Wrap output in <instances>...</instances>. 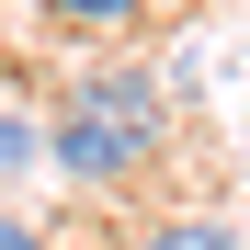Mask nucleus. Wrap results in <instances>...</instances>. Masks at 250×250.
Listing matches in <instances>:
<instances>
[{
  "label": "nucleus",
  "instance_id": "39448f33",
  "mask_svg": "<svg viewBox=\"0 0 250 250\" xmlns=\"http://www.w3.org/2000/svg\"><path fill=\"white\" fill-rule=\"evenodd\" d=\"M0 250H57V239L34 228V216H0Z\"/></svg>",
  "mask_w": 250,
  "mask_h": 250
},
{
  "label": "nucleus",
  "instance_id": "f257e3e1",
  "mask_svg": "<svg viewBox=\"0 0 250 250\" xmlns=\"http://www.w3.org/2000/svg\"><path fill=\"white\" fill-rule=\"evenodd\" d=\"M148 148H159V80L148 68H103L46 114V159L68 182H125V171H148Z\"/></svg>",
  "mask_w": 250,
  "mask_h": 250
},
{
  "label": "nucleus",
  "instance_id": "20e7f679",
  "mask_svg": "<svg viewBox=\"0 0 250 250\" xmlns=\"http://www.w3.org/2000/svg\"><path fill=\"white\" fill-rule=\"evenodd\" d=\"M148 250H239V228H228V216H171Z\"/></svg>",
  "mask_w": 250,
  "mask_h": 250
},
{
  "label": "nucleus",
  "instance_id": "f03ea898",
  "mask_svg": "<svg viewBox=\"0 0 250 250\" xmlns=\"http://www.w3.org/2000/svg\"><path fill=\"white\" fill-rule=\"evenodd\" d=\"M46 23H68V34H125V23H148L159 0H34Z\"/></svg>",
  "mask_w": 250,
  "mask_h": 250
},
{
  "label": "nucleus",
  "instance_id": "7ed1b4c3",
  "mask_svg": "<svg viewBox=\"0 0 250 250\" xmlns=\"http://www.w3.org/2000/svg\"><path fill=\"white\" fill-rule=\"evenodd\" d=\"M23 171H46V125L34 114H0V182H23Z\"/></svg>",
  "mask_w": 250,
  "mask_h": 250
}]
</instances>
